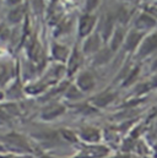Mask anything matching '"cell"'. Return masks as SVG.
Returning a JSON list of instances; mask_svg holds the SVG:
<instances>
[{
  "label": "cell",
  "mask_w": 157,
  "mask_h": 158,
  "mask_svg": "<svg viewBox=\"0 0 157 158\" xmlns=\"http://www.w3.org/2000/svg\"><path fill=\"white\" fill-rule=\"evenodd\" d=\"M4 137H5L4 140L7 145H10L12 147H16L17 150H21V151H25V152H31L32 151L27 140L17 132H10V134L5 135Z\"/></svg>",
  "instance_id": "1"
},
{
  "label": "cell",
  "mask_w": 157,
  "mask_h": 158,
  "mask_svg": "<svg viewBox=\"0 0 157 158\" xmlns=\"http://www.w3.org/2000/svg\"><path fill=\"white\" fill-rule=\"evenodd\" d=\"M157 48V32L145 37L139 47V56L144 58L147 56L150 53H152Z\"/></svg>",
  "instance_id": "2"
},
{
  "label": "cell",
  "mask_w": 157,
  "mask_h": 158,
  "mask_svg": "<svg viewBox=\"0 0 157 158\" xmlns=\"http://www.w3.org/2000/svg\"><path fill=\"white\" fill-rule=\"evenodd\" d=\"M95 25H96V16L88 15V14L82 15L80 17V21H78V33H80V36L81 37L88 36L92 32Z\"/></svg>",
  "instance_id": "3"
},
{
  "label": "cell",
  "mask_w": 157,
  "mask_h": 158,
  "mask_svg": "<svg viewBox=\"0 0 157 158\" xmlns=\"http://www.w3.org/2000/svg\"><path fill=\"white\" fill-rule=\"evenodd\" d=\"M109 153V150L104 146H90L82 150V152L76 158H101L106 157Z\"/></svg>",
  "instance_id": "4"
},
{
  "label": "cell",
  "mask_w": 157,
  "mask_h": 158,
  "mask_svg": "<svg viewBox=\"0 0 157 158\" xmlns=\"http://www.w3.org/2000/svg\"><path fill=\"white\" fill-rule=\"evenodd\" d=\"M65 113V107L60 103H53L48 107H45L40 114L43 120H53V119L60 117Z\"/></svg>",
  "instance_id": "5"
},
{
  "label": "cell",
  "mask_w": 157,
  "mask_h": 158,
  "mask_svg": "<svg viewBox=\"0 0 157 158\" xmlns=\"http://www.w3.org/2000/svg\"><path fill=\"white\" fill-rule=\"evenodd\" d=\"M76 85L81 92H88L95 87V77L90 73L85 71L78 76Z\"/></svg>",
  "instance_id": "6"
},
{
  "label": "cell",
  "mask_w": 157,
  "mask_h": 158,
  "mask_svg": "<svg viewBox=\"0 0 157 158\" xmlns=\"http://www.w3.org/2000/svg\"><path fill=\"white\" fill-rule=\"evenodd\" d=\"M142 36H144V32L142 31H131L126 40L124 42V48L125 50H129V52H133L138 45H140L141 40H142Z\"/></svg>",
  "instance_id": "7"
},
{
  "label": "cell",
  "mask_w": 157,
  "mask_h": 158,
  "mask_svg": "<svg viewBox=\"0 0 157 158\" xmlns=\"http://www.w3.org/2000/svg\"><path fill=\"white\" fill-rule=\"evenodd\" d=\"M59 137L60 136H58L57 132H49V131L36 134V139L43 146H47V147H50L53 145H58L59 143Z\"/></svg>",
  "instance_id": "8"
},
{
  "label": "cell",
  "mask_w": 157,
  "mask_h": 158,
  "mask_svg": "<svg viewBox=\"0 0 157 158\" xmlns=\"http://www.w3.org/2000/svg\"><path fill=\"white\" fill-rule=\"evenodd\" d=\"M101 47V38L98 35H92L90 36L85 44H83V53L85 54H93V53H98Z\"/></svg>",
  "instance_id": "9"
},
{
  "label": "cell",
  "mask_w": 157,
  "mask_h": 158,
  "mask_svg": "<svg viewBox=\"0 0 157 158\" xmlns=\"http://www.w3.org/2000/svg\"><path fill=\"white\" fill-rule=\"evenodd\" d=\"M116 98V93L113 92H103V93H100L97 94L96 97L92 98V104H95L96 107L98 108H102V107H106L108 106L109 103H112Z\"/></svg>",
  "instance_id": "10"
},
{
  "label": "cell",
  "mask_w": 157,
  "mask_h": 158,
  "mask_svg": "<svg viewBox=\"0 0 157 158\" xmlns=\"http://www.w3.org/2000/svg\"><path fill=\"white\" fill-rule=\"evenodd\" d=\"M80 137H81L83 141L88 142V143H96V142L100 141L101 134H100V131H98L97 129H95V127H85V129H82V130L80 131Z\"/></svg>",
  "instance_id": "11"
},
{
  "label": "cell",
  "mask_w": 157,
  "mask_h": 158,
  "mask_svg": "<svg viewBox=\"0 0 157 158\" xmlns=\"http://www.w3.org/2000/svg\"><path fill=\"white\" fill-rule=\"evenodd\" d=\"M156 26V21L151 15L147 14H142L140 15V17L136 20V27L139 28V31H144V30H150L152 27Z\"/></svg>",
  "instance_id": "12"
},
{
  "label": "cell",
  "mask_w": 157,
  "mask_h": 158,
  "mask_svg": "<svg viewBox=\"0 0 157 158\" xmlns=\"http://www.w3.org/2000/svg\"><path fill=\"white\" fill-rule=\"evenodd\" d=\"M80 64H81V53L78 49H74V52L71 53V55L69 58V64H68V71L70 75L78 70Z\"/></svg>",
  "instance_id": "13"
},
{
  "label": "cell",
  "mask_w": 157,
  "mask_h": 158,
  "mask_svg": "<svg viewBox=\"0 0 157 158\" xmlns=\"http://www.w3.org/2000/svg\"><path fill=\"white\" fill-rule=\"evenodd\" d=\"M123 38H124V32L120 27H118L114 30L113 35L111 36V44H109V49L112 52L117 50L118 48L120 47V44L123 43Z\"/></svg>",
  "instance_id": "14"
},
{
  "label": "cell",
  "mask_w": 157,
  "mask_h": 158,
  "mask_svg": "<svg viewBox=\"0 0 157 158\" xmlns=\"http://www.w3.org/2000/svg\"><path fill=\"white\" fill-rule=\"evenodd\" d=\"M52 54L54 56L55 60H59V61H65L69 56V50L66 47H63V45H59V44H54L53 48H52Z\"/></svg>",
  "instance_id": "15"
},
{
  "label": "cell",
  "mask_w": 157,
  "mask_h": 158,
  "mask_svg": "<svg viewBox=\"0 0 157 158\" xmlns=\"http://www.w3.org/2000/svg\"><path fill=\"white\" fill-rule=\"evenodd\" d=\"M23 14H25V6L23 5L15 6V9H12L9 12V21L12 23H17L23 19Z\"/></svg>",
  "instance_id": "16"
},
{
  "label": "cell",
  "mask_w": 157,
  "mask_h": 158,
  "mask_svg": "<svg viewBox=\"0 0 157 158\" xmlns=\"http://www.w3.org/2000/svg\"><path fill=\"white\" fill-rule=\"evenodd\" d=\"M113 35V19L112 17H106L103 23H102V37L103 40H108Z\"/></svg>",
  "instance_id": "17"
},
{
  "label": "cell",
  "mask_w": 157,
  "mask_h": 158,
  "mask_svg": "<svg viewBox=\"0 0 157 158\" xmlns=\"http://www.w3.org/2000/svg\"><path fill=\"white\" fill-rule=\"evenodd\" d=\"M112 53H113V52H112L111 49H103V50H101V52L96 53V56H95V63H96L97 65H101V64L107 63V61L111 59Z\"/></svg>",
  "instance_id": "18"
},
{
  "label": "cell",
  "mask_w": 157,
  "mask_h": 158,
  "mask_svg": "<svg viewBox=\"0 0 157 158\" xmlns=\"http://www.w3.org/2000/svg\"><path fill=\"white\" fill-rule=\"evenodd\" d=\"M65 94H66V97H68L69 99H78V98H80V97L82 96L81 91L78 89V87H74V86L69 87Z\"/></svg>",
  "instance_id": "19"
},
{
  "label": "cell",
  "mask_w": 157,
  "mask_h": 158,
  "mask_svg": "<svg viewBox=\"0 0 157 158\" xmlns=\"http://www.w3.org/2000/svg\"><path fill=\"white\" fill-rule=\"evenodd\" d=\"M60 134H62V137H63L64 140L69 141V142H76V141H78L76 135H75L73 131H70V130H62Z\"/></svg>",
  "instance_id": "20"
},
{
  "label": "cell",
  "mask_w": 157,
  "mask_h": 158,
  "mask_svg": "<svg viewBox=\"0 0 157 158\" xmlns=\"http://www.w3.org/2000/svg\"><path fill=\"white\" fill-rule=\"evenodd\" d=\"M10 76V73H9V69L5 64H1L0 63V83H4L6 80L9 79Z\"/></svg>",
  "instance_id": "21"
},
{
  "label": "cell",
  "mask_w": 157,
  "mask_h": 158,
  "mask_svg": "<svg viewBox=\"0 0 157 158\" xmlns=\"http://www.w3.org/2000/svg\"><path fill=\"white\" fill-rule=\"evenodd\" d=\"M130 17V12L126 10V9H120L119 12H118V20L121 22V23H125Z\"/></svg>",
  "instance_id": "22"
},
{
  "label": "cell",
  "mask_w": 157,
  "mask_h": 158,
  "mask_svg": "<svg viewBox=\"0 0 157 158\" xmlns=\"http://www.w3.org/2000/svg\"><path fill=\"white\" fill-rule=\"evenodd\" d=\"M98 5V0H86V10L93 11Z\"/></svg>",
  "instance_id": "23"
},
{
  "label": "cell",
  "mask_w": 157,
  "mask_h": 158,
  "mask_svg": "<svg viewBox=\"0 0 157 158\" xmlns=\"http://www.w3.org/2000/svg\"><path fill=\"white\" fill-rule=\"evenodd\" d=\"M9 120H10V114L2 107H0V123H5Z\"/></svg>",
  "instance_id": "24"
},
{
  "label": "cell",
  "mask_w": 157,
  "mask_h": 158,
  "mask_svg": "<svg viewBox=\"0 0 157 158\" xmlns=\"http://www.w3.org/2000/svg\"><path fill=\"white\" fill-rule=\"evenodd\" d=\"M138 73H139V69H138V68H135V69H134V71H131V73L129 74V76L126 77L125 82H124V86H128V85L131 82V80H134V77L138 75Z\"/></svg>",
  "instance_id": "25"
},
{
  "label": "cell",
  "mask_w": 157,
  "mask_h": 158,
  "mask_svg": "<svg viewBox=\"0 0 157 158\" xmlns=\"http://www.w3.org/2000/svg\"><path fill=\"white\" fill-rule=\"evenodd\" d=\"M33 10L40 12L43 10V4H42V0H33Z\"/></svg>",
  "instance_id": "26"
},
{
  "label": "cell",
  "mask_w": 157,
  "mask_h": 158,
  "mask_svg": "<svg viewBox=\"0 0 157 158\" xmlns=\"http://www.w3.org/2000/svg\"><path fill=\"white\" fill-rule=\"evenodd\" d=\"M9 1V4H11V5H19L22 0H7Z\"/></svg>",
  "instance_id": "27"
},
{
  "label": "cell",
  "mask_w": 157,
  "mask_h": 158,
  "mask_svg": "<svg viewBox=\"0 0 157 158\" xmlns=\"http://www.w3.org/2000/svg\"><path fill=\"white\" fill-rule=\"evenodd\" d=\"M151 69H152V71H155V73H157V59L155 60V61H154V64H152Z\"/></svg>",
  "instance_id": "28"
},
{
  "label": "cell",
  "mask_w": 157,
  "mask_h": 158,
  "mask_svg": "<svg viewBox=\"0 0 157 158\" xmlns=\"http://www.w3.org/2000/svg\"><path fill=\"white\" fill-rule=\"evenodd\" d=\"M151 86H152V87H157V76H155V77L152 79V81H151Z\"/></svg>",
  "instance_id": "29"
},
{
  "label": "cell",
  "mask_w": 157,
  "mask_h": 158,
  "mask_svg": "<svg viewBox=\"0 0 157 158\" xmlns=\"http://www.w3.org/2000/svg\"><path fill=\"white\" fill-rule=\"evenodd\" d=\"M4 98V94H2V92H0V99H2Z\"/></svg>",
  "instance_id": "30"
},
{
  "label": "cell",
  "mask_w": 157,
  "mask_h": 158,
  "mask_svg": "<svg viewBox=\"0 0 157 158\" xmlns=\"http://www.w3.org/2000/svg\"><path fill=\"white\" fill-rule=\"evenodd\" d=\"M40 158H52V157H49V156H42Z\"/></svg>",
  "instance_id": "31"
},
{
  "label": "cell",
  "mask_w": 157,
  "mask_h": 158,
  "mask_svg": "<svg viewBox=\"0 0 157 158\" xmlns=\"http://www.w3.org/2000/svg\"><path fill=\"white\" fill-rule=\"evenodd\" d=\"M6 158H14V157H10V156H9V157H6Z\"/></svg>",
  "instance_id": "32"
}]
</instances>
